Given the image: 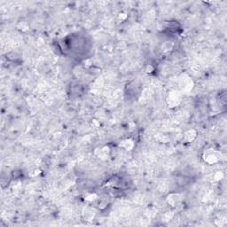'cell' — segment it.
I'll use <instances>...</instances> for the list:
<instances>
[{
	"instance_id": "6da1fadb",
	"label": "cell",
	"mask_w": 227,
	"mask_h": 227,
	"mask_svg": "<svg viewBox=\"0 0 227 227\" xmlns=\"http://www.w3.org/2000/svg\"><path fill=\"white\" fill-rule=\"evenodd\" d=\"M219 156V154L217 151H215L213 149H209L204 154V160L209 164H214L217 162H218Z\"/></svg>"
},
{
	"instance_id": "7a4b0ae2",
	"label": "cell",
	"mask_w": 227,
	"mask_h": 227,
	"mask_svg": "<svg viewBox=\"0 0 227 227\" xmlns=\"http://www.w3.org/2000/svg\"><path fill=\"white\" fill-rule=\"evenodd\" d=\"M168 100L170 101V106H171V107H175V106L178 105L181 100L180 94L178 92H171L170 93Z\"/></svg>"
},
{
	"instance_id": "3957f363",
	"label": "cell",
	"mask_w": 227,
	"mask_h": 227,
	"mask_svg": "<svg viewBox=\"0 0 227 227\" xmlns=\"http://www.w3.org/2000/svg\"><path fill=\"white\" fill-rule=\"evenodd\" d=\"M168 202L173 207H176V205L178 204V202H179V195L176 194H170L168 197Z\"/></svg>"
},
{
	"instance_id": "277c9868",
	"label": "cell",
	"mask_w": 227,
	"mask_h": 227,
	"mask_svg": "<svg viewBox=\"0 0 227 227\" xmlns=\"http://www.w3.org/2000/svg\"><path fill=\"white\" fill-rule=\"evenodd\" d=\"M94 216H95V211L93 209L88 208V209H85L84 211V217L85 218V220L87 221H92L93 219Z\"/></svg>"
},
{
	"instance_id": "5b68a950",
	"label": "cell",
	"mask_w": 227,
	"mask_h": 227,
	"mask_svg": "<svg viewBox=\"0 0 227 227\" xmlns=\"http://www.w3.org/2000/svg\"><path fill=\"white\" fill-rule=\"evenodd\" d=\"M195 137L196 132L195 131H194V130L188 131H186V132L185 133V135H184V139L187 141V142H191L192 140H194Z\"/></svg>"
},
{
	"instance_id": "8992f818",
	"label": "cell",
	"mask_w": 227,
	"mask_h": 227,
	"mask_svg": "<svg viewBox=\"0 0 227 227\" xmlns=\"http://www.w3.org/2000/svg\"><path fill=\"white\" fill-rule=\"evenodd\" d=\"M133 146H134V143H133V141L131 140V139H127V140L123 141V147L125 149H127V150H131V149H132Z\"/></svg>"
},
{
	"instance_id": "52a82bcc",
	"label": "cell",
	"mask_w": 227,
	"mask_h": 227,
	"mask_svg": "<svg viewBox=\"0 0 227 227\" xmlns=\"http://www.w3.org/2000/svg\"><path fill=\"white\" fill-rule=\"evenodd\" d=\"M95 198H96V194H91L89 196H86V200L87 201H90V202H92V201H94L95 200Z\"/></svg>"
}]
</instances>
